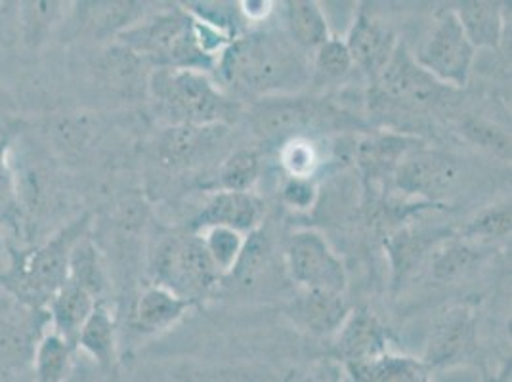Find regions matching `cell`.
Segmentation results:
<instances>
[{
  "mask_svg": "<svg viewBox=\"0 0 512 382\" xmlns=\"http://www.w3.org/2000/svg\"><path fill=\"white\" fill-rule=\"evenodd\" d=\"M310 64H312V69L318 79L331 81V83L346 79L350 75V71L354 69V62L350 58L346 44L337 37H331L327 43L316 48Z\"/></svg>",
  "mask_w": 512,
  "mask_h": 382,
  "instance_id": "32",
  "label": "cell"
},
{
  "mask_svg": "<svg viewBox=\"0 0 512 382\" xmlns=\"http://www.w3.org/2000/svg\"><path fill=\"white\" fill-rule=\"evenodd\" d=\"M281 199L285 205L297 211H308L316 205L318 188L312 178H295L289 176V180L283 184Z\"/></svg>",
  "mask_w": 512,
  "mask_h": 382,
  "instance_id": "38",
  "label": "cell"
},
{
  "mask_svg": "<svg viewBox=\"0 0 512 382\" xmlns=\"http://www.w3.org/2000/svg\"><path fill=\"white\" fill-rule=\"evenodd\" d=\"M474 56L476 50L469 43L453 8H444L436 12L427 39L413 58L442 85L463 88L469 83Z\"/></svg>",
  "mask_w": 512,
  "mask_h": 382,
  "instance_id": "6",
  "label": "cell"
},
{
  "mask_svg": "<svg viewBox=\"0 0 512 382\" xmlns=\"http://www.w3.org/2000/svg\"><path fill=\"white\" fill-rule=\"evenodd\" d=\"M270 266H272L270 241L260 230H255L253 234L247 235L245 247L237 258L232 272L222 281L232 279L241 289H253L260 283L262 277H266Z\"/></svg>",
  "mask_w": 512,
  "mask_h": 382,
  "instance_id": "25",
  "label": "cell"
},
{
  "mask_svg": "<svg viewBox=\"0 0 512 382\" xmlns=\"http://www.w3.org/2000/svg\"><path fill=\"white\" fill-rule=\"evenodd\" d=\"M115 39L155 69L205 73L216 65L213 56H209L199 43L195 20L184 8H172L144 18Z\"/></svg>",
  "mask_w": 512,
  "mask_h": 382,
  "instance_id": "4",
  "label": "cell"
},
{
  "mask_svg": "<svg viewBox=\"0 0 512 382\" xmlns=\"http://www.w3.org/2000/svg\"><path fill=\"white\" fill-rule=\"evenodd\" d=\"M281 163L295 178H310L318 165V153L312 142L302 136L293 138L281 149Z\"/></svg>",
  "mask_w": 512,
  "mask_h": 382,
  "instance_id": "37",
  "label": "cell"
},
{
  "mask_svg": "<svg viewBox=\"0 0 512 382\" xmlns=\"http://www.w3.org/2000/svg\"><path fill=\"white\" fill-rule=\"evenodd\" d=\"M216 79L237 96H293L312 79V64L287 31L258 29L239 35L218 56Z\"/></svg>",
  "mask_w": 512,
  "mask_h": 382,
  "instance_id": "1",
  "label": "cell"
},
{
  "mask_svg": "<svg viewBox=\"0 0 512 382\" xmlns=\"http://www.w3.org/2000/svg\"><path fill=\"white\" fill-rule=\"evenodd\" d=\"M344 44L350 52L354 67L358 65L371 81H375L383 73L388 60L398 48L394 31L386 23L377 20L373 14H369L367 8L358 10Z\"/></svg>",
  "mask_w": 512,
  "mask_h": 382,
  "instance_id": "13",
  "label": "cell"
},
{
  "mask_svg": "<svg viewBox=\"0 0 512 382\" xmlns=\"http://www.w3.org/2000/svg\"><path fill=\"white\" fill-rule=\"evenodd\" d=\"M67 281L79 285L96 300H102L100 297L104 295L107 287L106 270H104L100 251L96 249L94 241L88 237V234L83 239H79V243L71 251Z\"/></svg>",
  "mask_w": 512,
  "mask_h": 382,
  "instance_id": "24",
  "label": "cell"
},
{
  "mask_svg": "<svg viewBox=\"0 0 512 382\" xmlns=\"http://www.w3.org/2000/svg\"><path fill=\"white\" fill-rule=\"evenodd\" d=\"M10 138L0 132V213L10 209L16 201V180L10 167Z\"/></svg>",
  "mask_w": 512,
  "mask_h": 382,
  "instance_id": "39",
  "label": "cell"
},
{
  "mask_svg": "<svg viewBox=\"0 0 512 382\" xmlns=\"http://www.w3.org/2000/svg\"><path fill=\"white\" fill-rule=\"evenodd\" d=\"M352 382H430V369L421 360L384 354L379 360L346 371Z\"/></svg>",
  "mask_w": 512,
  "mask_h": 382,
  "instance_id": "23",
  "label": "cell"
},
{
  "mask_svg": "<svg viewBox=\"0 0 512 382\" xmlns=\"http://www.w3.org/2000/svg\"><path fill=\"white\" fill-rule=\"evenodd\" d=\"M392 176L398 190L428 201L446 199L463 180L461 165L453 155L425 146L411 149Z\"/></svg>",
  "mask_w": 512,
  "mask_h": 382,
  "instance_id": "9",
  "label": "cell"
},
{
  "mask_svg": "<svg viewBox=\"0 0 512 382\" xmlns=\"http://www.w3.org/2000/svg\"><path fill=\"white\" fill-rule=\"evenodd\" d=\"M260 174V157L253 149H237L220 167L218 184L222 191H249Z\"/></svg>",
  "mask_w": 512,
  "mask_h": 382,
  "instance_id": "30",
  "label": "cell"
},
{
  "mask_svg": "<svg viewBox=\"0 0 512 382\" xmlns=\"http://www.w3.org/2000/svg\"><path fill=\"white\" fill-rule=\"evenodd\" d=\"M484 382H511V365H505L499 373L488 375Z\"/></svg>",
  "mask_w": 512,
  "mask_h": 382,
  "instance_id": "42",
  "label": "cell"
},
{
  "mask_svg": "<svg viewBox=\"0 0 512 382\" xmlns=\"http://www.w3.org/2000/svg\"><path fill=\"white\" fill-rule=\"evenodd\" d=\"M224 136H226L224 125L169 127L157 144L159 163L169 169L188 167L199 157L207 155L214 146H218Z\"/></svg>",
  "mask_w": 512,
  "mask_h": 382,
  "instance_id": "17",
  "label": "cell"
},
{
  "mask_svg": "<svg viewBox=\"0 0 512 382\" xmlns=\"http://www.w3.org/2000/svg\"><path fill=\"white\" fill-rule=\"evenodd\" d=\"M291 382H344V369L335 358L314 363Z\"/></svg>",
  "mask_w": 512,
  "mask_h": 382,
  "instance_id": "40",
  "label": "cell"
},
{
  "mask_svg": "<svg viewBox=\"0 0 512 382\" xmlns=\"http://www.w3.org/2000/svg\"><path fill=\"white\" fill-rule=\"evenodd\" d=\"M423 146L415 138L406 136H379L363 142L360 148V159L363 165H367L371 172H390L394 174L400 161L406 157L411 149Z\"/></svg>",
  "mask_w": 512,
  "mask_h": 382,
  "instance_id": "27",
  "label": "cell"
},
{
  "mask_svg": "<svg viewBox=\"0 0 512 382\" xmlns=\"http://www.w3.org/2000/svg\"><path fill=\"white\" fill-rule=\"evenodd\" d=\"M190 300L176 297L171 291L153 285L142 293L134 310V327L142 335H157L171 329L192 308Z\"/></svg>",
  "mask_w": 512,
  "mask_h": 382,
  "instance_id": "19",
  "label": "cell"
},
{
  "mask_svg": "<svg viewBox=\"0 0 512 382\" xmlns=\"http://www.w3.org/2000/svg\"><path fill=\"white\" fill-rule=\"evenodd\" d=\"M195 234L201 237L207 253L213 260L214 268L218 270V274L224 277L228 276L232 272V268L237 262V258L241 255L243 247H245V235L230 230V228H220V226H214V228H207V230H201V232H195Z\"/></svg>",
  "mask_w": 512,
  "mask_h": 382,
  "instance_id": "28",
  "label": "cell"
},
{
  "mask_svg": "<svg viewBox=\"0 0 512 382\" xmlns=\"http://www.w3.org/2000/svg\"><path fill=\"white\" fill-rule=\"evenodd\" d=\"M316 117L314 104L299 96H270L256 102L251 127L264 140H293Z\"/></svg>",
  "mask_w": 512,
  "mask_h": 382,
  "instance_id": "14",
  "label": "cell"
},
{
  "mask_svg": "<svg viewBox=\"0 0 512 382\" xmlns=\"http://www.w3.org/2000/svg\"><path fill=\"white\" fill-rule=\"evenodd\" d=\"M151 274L155 285L192 304L209 297L222 283L197 234L172 235L161 241L151 260Z\"/></svg>",
  "mask_w": 512,
  "mask_h": 382,
  "instance_id": "5",
  "label": "cell"
},
{
  "mask_svg": "<svg viewBox=\"0 0 512 382\" xmlns=\"http://www.w3.org/2000/svg\"><path fill=\"white\" fill-rule=\"evenodd\" d=\"M75 350H83L104 371L113 369L117 361V329L113 314L104 300L96 302L92 314L86 319L77 337Z\"/></svg>",
  "mask_w": 512,
  "mask_h": 382,
  "instance_id": "21",
  "label": "cell"
},
{
  "mask_svg": "<svg viewBox=\"0 0 512 382\" xmlns=\"http://www.w3.org/2000/svg\"><path fill=\"white\" fill-rule=\"evenodd\" d=\"M388 251L392 256V264L398 276H406L409 270H413L421 256L425 255V243L423 237L413 232H398L390 237Z\"/></svg>",
  "mask_w": 512,
  "mask_h": 382,
  "instance_id": "36",
  "label": "cell"
},
{
  "mask_svg": "<svg viewBox=\"0 0 512 382\" xmlns=\"http://www.w3.org/2000/svg\"><path fill=\"white\" fill-rule=\"evenodd\" d=\"M96 298L79 285L67 281L64 287L50 300L46 312L50 319V329L75 348L77 337L88 316L96 306Z\"/></svg>",
  "mask_w": 512,
  "mask_h": 382,
  "instance_id": "18",
  "label": "cell"
},
{
  "mask_svg": "<svg viewBox=\"0 0 512 382\" xmlns=\"http://www.w3.org/2000/svg\"><path fill=\"white\" fill-rule=\"evenodd\" d=\"M184 10L197 22L205 23L235 41L241 35V23L245 22L234 2H182Z\"/></svg>",
  "mask_w": 512,
  "mask_h": 382,
  "instance_id": "29",
  "label": "cell"
},
{
  "mask_svg": "<svg viewBox=\"0 0 512 382\" xmlns=\"http://www.w3.org/2000/svg\"><path fill=\"white\" fill-rule=\"evenodd\" d=\"M285 22L287 35L300 50L314 52L321 44L331 39L329 23L321 10L320 4L314 0H291L285 4Z\"/></svg>",
  "mask_w": 512,
  "mask_h": 382,
  "instance_id": "22",
  "label": "cell"
},
{
  "mask_svg": "<svg viewBox=\"0 0 512 382\" xmlns=\"http://www.w3.org/2000/svg\"><path fill=\"white\" fill-rule=\"evenodd\" d=\"M476 348V314L469 306H453L432 327L423 363L444 369L469 360Z\"/></svg>",
  "mask_w": 512,
  "mask_h": 382,
  "instance_id": "10",
  "label": "cell"
},
{
  "mask_svg": "<svg viewBox=\"0 0 512 382\" xmlns=\"http://www.w3.org/2000/svg\"><path fill=\"white\" fill-rule=\"evenodd\" d=\"M73 352L75 348L67 344L60 335L48 329L39 340L35 358H33V371L35 382H65L71 375L73 365Z\"/></svg>",
  "mask_w": 512,
  "mask_h": 382,
  "instance_id": "26",
  "label": "cell"
},
{
  "mask_svg": "<svg viewBox=\"0 0 512 382\" xmlns=\"http://www.w3.org/2000/svg\"><path fill=\"white\" fill-rule=\"evenodd\" d=\"M285 314L300 331L314 337H331L339 333L348 318L350 304L344 295L300 289L299 295L287 304Z\"/></svg>",
  "mask_w": 512,
  "mask_h": 382,
  "instance_id": "15",
  "label": "cell"
},
{
  "mask_svg": "<svg viewBox=\"0 0 512 382\" xmlns=\"http://www.w3.org/2000/svg\"><path fill=\"white\" fill-rule=\"evenodd\" d=\"M50 327L46 310L18 306L16 312L0 319V371L18 375L33 367L39 340Z\"/></svg>",
  "mask_w": 512,
  "mask_h": 382,
  "instance_id": "11",
  "label": "cell"
},
{
  "mask_svg": "<svg viewBox=\"0 0 512 382\" xmlns=\"http://www.w3.org/2000/svg\"><path fill=\"white\" fill-rule=\"evenodd\" d=\"M262 218V203L251 191H218L193 220V230L230 228L239 234H253Z\"/></svg>",
  "mask_w": 512,
  "mask_h": 382,
  "instance_id": "16",
  "label": "cell"
},
{
  "mask_svg": "<svg viewBox=\"0 0 512 382\" xmlns=\"http://www.w3.org/2000/svg\"><path fill=\"white\" fill-rule=\"evenodd\" d=\"M274 2H264V0H249V2H239V10H241V16L245 22H264L270 14H272V8Z\"/></svg>",
  "mask_w": 512,
  "mask_h": 382,
  "instance_id": "41",
  "label": "cell"
},
{
  "mask_svg": "<svg viewBox=\"0 0 512 382\" xmlns=\"http://www.w3.org/2000/svg\"><path fill=\"white\" fill-rule=\"evenodd\" d=\"M484 253L467 243H451L444 249L436 251L432 258V276L438 281H451L455 277L465 276L478 262Z\"/></svg>",
  "mask_w": 512,
  "mask_h": 382,
  "instance_id": "31",
  "label": "cell"
},
{
  "mask_svg": "<svg viewBox=\"0 0 512 382\" xmlns=\"http://www.w3.org/2000/svg\"><path fill=\"white\" fill-rule=\"evenodd\" d=\"M285 268L300 289L337 295H344L346 291L348 277L344 264L318 232L302 230L289 237L285 247Z\"/></svg>",
  "mask_w": 512,
  "mask_h": 382,
  "instance_id": "8",
  "label": "cell"
},
{
  "mask_svg": "<svg viewBox=\"0 0 512 382\" xmlns=\"http://www.w3.org/2000/svg\"><path fill=\"white\" fill-rule=\"evenodd\" d=\"M469 43L478 48H497L503 41V4L488 0H469L453 8Z\"/></svg>",
  "mask_w": 512,
  "mask_h": 382,
  "instance_id": "20",
  "label": "cell"
},
{
  "mask_svg": "<svg viewBox=\"0 0 512 382\" xmlns=\"http://www.w3.org/2000/svg\"><path fill=\"white\" fill-rule=\"evenodd\" d=\"M64 2H22L20 18L27 41L39 39L64 14Z\"/></svg>",
  "mask_w": 512,
  "mask_h": 382,
  "instance_id": "35",
  "label": "cell"
},
{
  "mask_svg": "<svg viewBox=\"0 0 512 382\" xmlns=\"http://www.w3.org/2000/svg\"><path fill=\"white\" fill-rule=\"evenodd\" d=\"M373 85L379 100L413 111L436 109L453 92V88L442 85L417 64L404 44H398L383 73L373 81Z\"/></svg>",
  "mask_w": 512,
  "mask_h": 382,
  "instance_id": "7",
  "label": "cell"
},
{
  "mask_svg": "<svg viewBox=\"0 0 512 382\" xmlns=\"http://www.w3.org/2000/svg\"><path fill=\"white\" fill-rule=\"evenodd\" d=\"M511 205H495L474 216L465 228V235L470 239H503L511 235Z\"/></svg>",
  "mask_w": 512,
  "mask_h": 382,
  "instance_id": "34",
  "label": "cell"
},
{
  "mask_svg": "<svg viewBox=\"0 0 512 382\" xmlns=\"http://www.w3.org/2000/svg\"><path fill=\"white\" fill-rule=\"evenodd\" d=\"M461 134L474 146L486 149L497 157L511 159V134L505 128L480 117H469L461 123Z\"/></svg>",
  "mask_w": 512,
  "mask_h": 382,
  "instance_id": "33",
  "label": "cell"
},
{
  "mask_svg": "<svg viewBox=\"0 0 512 382\" xmlns=\"http://www.w3.org/2000/svg\"><path fill=\"white\" fill-rule=\"evenodd\" d=\"M151 98L171 127H213L237 121L239 104L199 71L153 69L148 77Z\"/></svg>",
  "mask_w": 512,
  "mask_h": 382,
  "instance_id": "3",
  "label": "cell"
},
{
  "mask_svg": "<svg viewBox=\"0 0 512 382\" xmlns=\"http://www.w3.org/2000/svg\"><path fill=\"white\" fill-rule=\"evenodd\" d=\"M384 354H388V333L383 323L369 310L350 312L335 342V360L342 369L362 367Z\"/></svg>",
  "mask_w": 512,
  "mask_h": 382,
  "instance_id": "12",
  "label": "cell"
},
{
  "mask_svg": "<svg viewBox=\"0 0 512 382\" xmlns=\"http://www.w3.org/2000/svg\"><path fill=\"white\" fill-rule=\"evenodd\" d=\"M88 228L90 214H83L41 245L27 251H10L8 268L0 274V287L23 308L46 310L67 283L71 251L88 234Z\"/></svg>",
  "mask_w": 512,
  "mask_h": 382,
  "instance_id": "2",
  "label": "cell"
}]
</instances>
